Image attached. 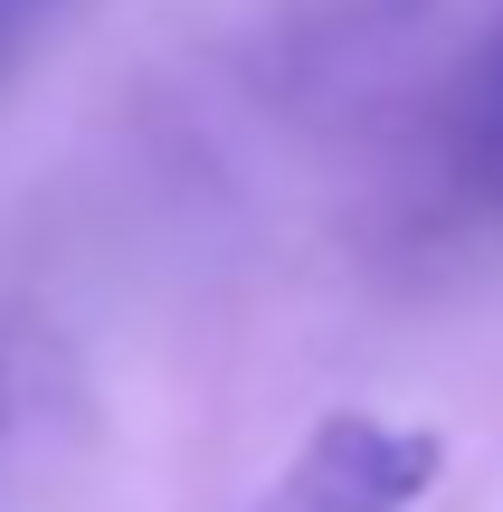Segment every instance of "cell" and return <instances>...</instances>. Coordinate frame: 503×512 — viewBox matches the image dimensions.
<instances>
[{"instance_id": "obj_3", "label": "cell", "mask_w": 503, "mask_h": 512, "mask_svg": "<svg viewBox=\"0 0 503 512\" xmlns=\"http://www.w3.org/2000/svg\"><path fill=\"white\" fill-rule=\"evenodd\" d=\"M48 10H57V0H0V67L38 38V19H48Z\"/></svg>"}, {"instance_id": "obj_1", "label": "cell", "mask_w": 503, "mask_h": 512, "mask_svg": "<svg viewBox=\"0 0 503 512\" xmlns=\"http://www.w3.org/2000/svg\"><path fill=\"white\" fill-rule=\"evenodd\" d=\"M447 475V437L380 408H323L257 512H418Z\"/></svg>"}, {"instance_id": "obj_2", "label": "cell", "mask_w": 503, "mask_h": 512, "mask_svg": "<svg viewBox=\"0 0 503 512\" xmlns=\"http://www.w3.org/2000/svg\"><path fill=\"white\" fill-rule=\"evenodd\" d=\"M447 171L475 190V200H503V38L475 57L466 95H456V124H447Z\"/></svg>"}]
</instances>
